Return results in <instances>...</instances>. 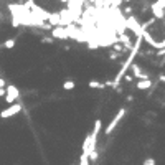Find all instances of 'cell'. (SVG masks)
Segmentation results:
<instances>
[{
    "label": "cell",
    "mask_w": 165,
    "mask_h": 165,
    "mask_svg": "<svg viewBox=\"0 0 165 165\" xmlns=\"http://www.w3.org/2000/svg\"><path fill=\"white\" fill-rule=\"evenodd\" d=\"M126 114H127V109H126V108H121L119 111H117V114L112 117V121L108 124V127H106L104 134H106V135H111V134H112V132H114V129L117 127V124H119V122L124 119V117H126Z\"/></svg>",
    "instance_id": "6da1fadb"
},
{
    "label": "cell",
    "mask_w": 165,
    "mask_h": 165,
    "mask_svg": "<svg viewBox=\"0 0 165 165\" xmlns=\"http://www.w3.org/2000/svg\"><path fill=\"white\" fill-rule=\"evenodd\" d=\"M20 98V89L13 84H8L7 86V94H5V102L7 104H15V101Z\"/></svg>",
    "instance_id": "7a4b0ae2"
},
{
    "label": "cell",
    "mask_w": 165,
    "mask_h": 165,
    "mask_svg": "<svg viewBox=\"0 0 165 165\" xmlns=\"http://www.w3.org/2000/svg\"><path fill=\"white\" fill-rule=\"evenodd\" d=\"M22 109H23V104H22V102H15V104L8 106L7 109H3L2 112H0V117H2V119H8V117H13L15 114H18Z\"/></svg>",
    "instance_id": "3957f363"
},
{
    "label": "cell",
    "mask_w": 165,
    "mask_h": 165,
    "mask_svg": "<svg viewBox=\"0 0 165 165\" xmlns=\"http://www.w3.org/2000/svg\"><path fill=\"white\" fill-rule=\"evenodd\" d=\"M51 35H53V40H69L66 27H55V28H51Z\"/></svg>",
    "instance_id": "277c9868"
},
{
    "label": "cell",
    "mask_w": 165,
    "mask_h": 165,
    "mask_svg": "<svg viewBox=\"0 0 165 165\" xmlns=\"http://www.w3.org/2000/svg\"><path fill=\"white\" fill-rule=\"evenodd\" d=\"M131 69H132V76H134V78H139V81H142V79H150L149 74H145V73L142 71V68H140L139 63H132Z\"/></svg>",
    "instance_id": "5b68a950"
},
{
    "label": "cell",
    "mask_w": 165,
    "mask_h": 165,
    "mask_svg": "<svg viewBox=\"0 0 165 165\" xmlns=\"http://www.w3.org/2000/svg\"><path fill=\"white\" fill-rule=\"evenodd\" d=\"M152 86H154V82H152V79H142V81H139L137 84H135V88H137L139 91H145V89H150Z\"/></svg>",
    "instance_id": "8992f818"
},
{
    "label": "cell",
    "mask_w": 165,
    "mask_h": 165,
    "mask_svg": "<svg viewBox=\"0 0 165 165\" xmlns=\"http://www.w3.org/2000/svg\"><path fill=\"white\" fill-rule=\"evenodd\" d=\"M74 88H76V82L73 79H66V81L63 82V89L64 91H73Z\"/></svg>",
    "instance_id": "52a82bcc"
},
{
    "label": "cell",
    "mask_w": 165,
    "mask_h": 165,
    "mask_svg": "<svg viewBox=\"0 0 165 165\" xmlns=\"http://www.w3.org/2000/svg\"><path fill=\"white\" fill-rule=\"evenodd\" d=\"M88 86H89L91 89H104V84H102V82H101V81H94V79L88 82Z\"/></svg>",
    "instance_id": "ba28073f"
},
{
    "label": "cell",
    "mask_w": 165,
    "mask_h": 165,
    "mask_svg": "<svg viewBox=\"0 0 165 165\" xmlns=\"http://www.w3.org/2000/svg\"><path fill=\"white\" fill-rule=\"evenodd\" d=\"M15 43H17V40H15V38H8V40H5V41H3V48L10 50V48H13V46H15Z\"/></svg>",
    "instance_id": "9c48e42d"
},
{
    "label": "cell",
    "mask_w": 165,
    "mask_h": 165,
    "mask_svg": "<svg viewBox=\"0 0 165 165\" xmlns=\"http://www.w3.org/2000/svg\"><path fill=\"white\" fill-rule=\"evenodd\" d=\"M79 165H89V157H88L86 154H81V157H79Z\"/></svg>",
    "instance_id": "30bf717a"
},
{
    "label": "cell",
    "mask_w": 165,
    "mask_h": 165,
    "mask_svg": "<svg viewBox=\"0 0 165 165\" xmlns=\"http://www.w3.org/2000/svg\"><path fill=\"white\" fill-rule=\"evenodd\" d=\"M142 165H157V162H155L154 157H147V158H144Z\"/></svg>",
    "instance_id": "8fae6325"
},
{
    "label": "cell",
    "mask_w": 165,
    "mask_h": 165,
    "mask_svg": "<svg viewBox=\"0 0 165 165\" xmlns=\"http://www.w3.org/2000/svg\"><path fill=\"white\" fill-rule=\"evenodd\" d=\"M119 56H122L121 53H116V51H111V53H109V58H111V60H112V61H114V60H117V58H119Z\"/></svg>",
    "instance_id": "7c38bea8"
},
{
    "label": "cell",
    "mask_w": 165,
    "mask_h": 165,
    "mask_svg": "<svg viewBox=\"0 0 165 165\" xmlns=\"http://www.w3.org/2000/svg\"><path fill=\"white\" fill-rule=\"evenodd\" d=\"M122 79L126 81L127 84H131V82H132V79H134V76H132V74H124V78H122Z\"/></svg>",
    "instance_id": "4fadbf2b"
},
{
    "label": "cell",
    "mask_w": 165,
    "mask_h": 165,
    "mask_svg": "<svg viewBox=\"0 0 165 165\" xmlns=\"http://www.w3.org/2000/svg\"><path fill=\"white\" fill-rule=\"evenodd\" d=\"M98 157H99V154H98V152L96 150H94V152H91V154H89V160H98Z\"/></svg>",
    "instance_id": "5bb4252c"
},
{
    "label": "cell",
    "mask_w": 165,
    "mask_h": 165,
    "mask_svg": "<svg viewBox=\"0 0 165 165\" xmlns=\"http://www.w3.org/2000/svg\"><path fill=\"white\" fill-rule=\"evenodd\" d=\"M41 41H43V43H53V41H55V40H53V37H43V40H41Z\"/></svg>",
    "instance_id": "9a60e30c"
},
{
    "label": "cell",
    "mask_w": 165,
    "mask_h": 165,
    "mask_svg": "<svg viewBox=\"0 0 165 165\" xmlns=\"http://www.w3.org/2000/svg\"><path fill=\"white\" fill-rule=\"evenodd\" d=\"M5 86H7V81L3 78H0V89H5Z\"/></svg>",
    "instance_id": "2e32d148"
},
{
    "label": "cell",
    "mask_w": 165,
    "mask_h": 165,
    "mask_svg": "<svg viewBox=\"0 0 165 165\" xmlns=\"http://www.w3.org/2000/svg\"><path fill=\"white\" fill-rule=\"evenodd\" d=\"M158 82L165 84V74H158Z\"/></svg>",
    "instance_id": "e0dca14e"
},
{
    "label": "cell",
    "mask_w": 165,
    "mask_h": 165,
    "mask_svg": "<svg viewBox=\"0 0 165 165\" xmlns=\"http://www.w3.org/2000/svg\"><path fill=\"white\" fill-rule=\"evenodd\" d=\"M124 13L131 15V13H132V7H126V8H124Z\"/></svg>",
    "instance_id": "ac0fdd59"
},
{
    "label": "cell",
    "mask_w": 165,
    "mask_h": 165,
    "mask_svg": "<svg viewBox=\"0 0 165 165\" xmlns=\"http://www.w3.org/2000/svg\"><path fill=\"white\" fill-rule=\"evenodd\" d=\"M5 94H7V89H0V98H5Z\"/></svg>",
    "instance_id": "d6986e66"
},
{
    "label": "cell",
    "mask_w": 165,
    "mask_h": 165,
    "mask_svg": "<svg viewBox=\"0 0 165 165\" xmlns=\"http://www.w3.org/2000/svg\"><path fill=\"white\" fill-rule=\"evenodd\" d=\"M68 2L69 0H60V3H66V5H68Z\"/></svg>",
    "instance_id": "ffe728a7"
},
{
    "label": "cell",
    "mask_w": 165,
    "mask_h": 165,
    "mask_svg": "<svg viewBox=\"0 0 165 165\" xmlns=\"http://www.w3.org/2000/svg\"><path fill=\"white\" fill-rule=\"evenodd\" d=\"M122 2H124V3H131L132 0H122Z\"/></svg>",
    "instance_id": "44dd1931"
},
{
    "label": "cell",
    "mask_w": 165,
    "mask_h": 165,
    "mask_svg": "<svg viewBox=\"0 0 165 165\" xmlns=\"http://www.w3.org/2000/svg\"><path fill=\"white\" fill-rule=\"evenodd\" d=\"M0 20H2V13H0Z\"/></svg>",
    "instance_id": "7402d4cb"
}]
</instances>
